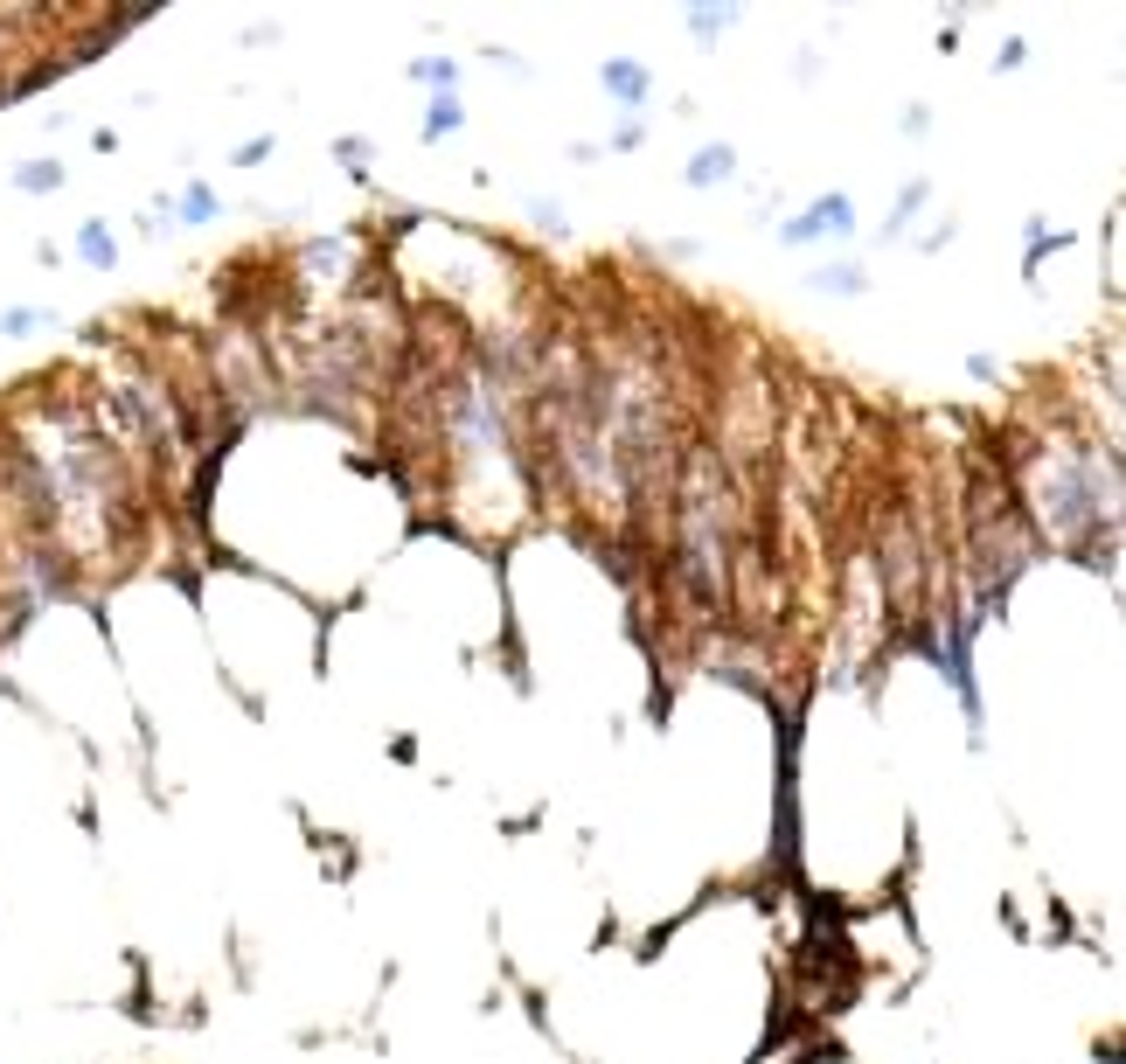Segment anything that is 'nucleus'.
<instances>
[{
	"mask_svg": "<svg viewBox=\"0 0 1126 1064\" xmlns=\"http://www.w3.org/2000/svg\"><path fill=\"white\" fill-rule=\"evenodd\" d=\"M605 83H613L626 105H640V91H646V70L640 63H605Z\"/></svg>",
	"mask_w": 1126,
	"mask_h": 1064,
	"instance_id": "1",
	"label": "nucleus"
},
{
	"mask_svg": "<svg viewBox=\"0 0 1126 1064\" xmlns=\"http://www.w3.org/2000/svg\"><path fill=\"white\" fill-rule=\"evenodd\" d=\"M77 250L91 258V265H112V230H105V223H83V230H77Z\"/></svg>",
	"mask_w": 1126,
	"mask_h": 1064,
	"instance_id": "2",
	"label": "nucleus"
},
{
	"mask_svg": "<svg viewBox=\"0 0 1126 1064\" xmlns=\"http://www.w3.org/2000/svg\"><path fill=\"white\" fill-rule=\"evenodd\" d=\"M15 182L42 195V188H56V182H63V167H56V161H21V167H15Z\"/></svg>",
	"mask_w": 1126,
	"mask_h": 1064,
	"instance_id": "3",
	"label": "nucleus"
},
{
	"mask_svg": "<svg viewBox=\"0 0 1126 1064\" xmlns=\"http://www.w3.org/2000/svg\"><path fill=\"white\" fill-rule=\"evenodd\" d=\"M724 174H730V153H724V147H710V153H702V161H696V167H689V182H696V188H710V182H724Z\"/></svg>",
	"mask_w": 1126,
	"mask_h": 1064,
	"instance_id": "4",
	"label": "nucleus"
},
{
	"mask_svg": "<svg viewBox=\"0 0 1126 1064\" xmlns=\"http://www.w3.org/2000/svg\"><path fill=\"white\" fill-rule=\"evenodd\" d=\"M42 320H50V314H35V306H7V314H0V334H7V341H21V334H35Z\"/></svg>",
	"mask_w": 1126,
	"mask_h": 1064,
	"instance_id": "5",
	"label": "nucleus"
},
{
	"mask_svg": "<svg viewBox=\"0 0 1126 1064\" xmlns=\"http://www.w3.org/2000/svg\"><path fill=\"white\" fill-rule=\"evenodd\" d=\"M452 126H459V105H452V98H438V105H431V118H425V133L438 139V133H452Z\"/></svg>",
	"mask_w": 1126,
	"mask_h": 1064,
	"instance_id": "6",
	"label": "nucleus"
}]
</instances>
